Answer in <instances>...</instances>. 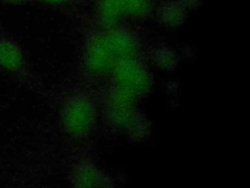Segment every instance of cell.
<instances>
[{"label": "cell", "instance_id": "14", "mask_svg": "<svg viewBox=\"0 0 250 188\" xmlns=\"http://www.w3.org/2000/svg\"><path fill=\"white\" fill-rule=\"evenodd\" d=\"M150 1H152V2H155V0H150Z\"/></svg>", "mask_w": 250, "mask_h": 188}, {"label": "cell", "instance_id": "5", "mask_svg": "<svg viewBox=\"0 0 250 188\" xmlns=\"http://www.w3.org/2000/svg\"><path fill=\"white\" fill-rule=\"evenodd\" d=\"M104 83L141 101L152 89L153 74L145 54L138 55L121 61Z\"/></svg>", "mask_w": 250, "mask_h": 188}, {"label": "cell", "instance_id": "11", "mask_svg": "<svg viewBox=\"0 0 250 188\" xmlns=\"http://www.w3.org/2000/svg\"><path fill=\"white\" fill-rule=\"evenodd\" d=\"M33 0H0V3L9 7H21L27 4H31Z\"/></svg>", "mask_w": 250, "mask_h": 188}, {"label": "cell", "instance_id": "2", "mask_svg": "<svg viewBox=\"0 0 250 188\" xmlns=\"http://www.w3.org/2000/svg\"><path fill=\"white\" fill-rule=\"evenodd\" d=\"M95 92L99 116L108 131L132 141H141L150 134L152 124L141 110L138 99L105 83Z\"/></svg>", "mask_w": 250, "mask_h": 188}, {"label": "cell", "instance_id": "3", "mask_svg": "<svg viewBox=\"0 0 250 188\" xmlns=\"http://www.w3.org/2000/svg\"><path fill=\"white\" fill-rule=\"evenodd\" d=\"M58 115L60 127L65 137L76 144L88 141L99 118L95 90L82 85L65 89L58 98Z\"/></svg>", "mask_w": 250, "mask_h": 188}, {"label": "cell", "instance_id": "8", "mask_svg": "<svg viewBox=\"0 0 250 188\" xmlns=\"http://www.w3.org/2000/svg\"><path fill=\"white\" fill-rule=\"evenodd\" d=\"M188 11L177 0H164L155 10V18L162 26L166 28H176L182 25Z\"/></svg>", "mask_w": 250, "mask_h": 188}, {"label": "cell", "instance_id": "9", "mask_svg": "<svg viewBox=\"0 0 250 188\" xmlns=\"http://www.w3.org/2000/svg\"><path fill=\"white\" fill-rule=\"evenodd\" d=\"M145 56L152 62L157 68L163 70H174L178 65V55L169 45L158 43L151 46H146Z\"/></svg>", "mask_w": 250, "mask_h": 188}, {"label": "cell", "instance_id": "13", "mask_svg": "<svg viewBox=\"0 0 250 188\" xmlns=\"http://www.w3.org/2000/svg\"><path fill=\"white\" fill-rule=\"evenodd\" d=\"M3 31H4V30H3V29H2V27H1V25H0V34H1V33H2V32H3Z\"/></svg>", "mask_w": 250, "mask_h": 188}, {"label": "cell", "instance_id": "4", "mask_svg": "<svg viewBox=\"0 0 250 188\" xmlns=\"http://www.w3.org/2000/svg\"><path fill=\"white\" fill-rule=\"evenodd\" d=\"M0 70L20 86L37 95L49 97L48 89L21 43L5 31L0 34Z\"/></svg>", "mask_w": 250, "mask_h": 188}, {"label": "cell", "instance_id": "12", "mask_svg": "<svg viewBox=\"0 0 250 188\" xmlns=\"http://www.w3.org/2000/svg\"><path fill=\"white\" fill-rule=\"evenodd\" d=\"M184 8H186L188 12L196 9L200 4L201 0H177Z\"/></svg>", "mask_w": 250, "mask_h": 188}, {"label": "cell", "instance_id": "7", "mask_svg": "<svg viewBox=\"0 0 250 188\" xmlns=\"http://www.w3.org/2000/svg\"><path fill=\"white\" fill-rule=\"evenodd\" d=\"M67 180L73 187H114L116 179L86 153H76L70 161Z\"/></svg>", "mask_w": 250, "mask_h": 188}, {"label": "cell", "instance_id": "1", "mask_svg": "<svg viewBox=\"0 0 250 188\" xmlns=\"http://www.w3.org/2000/svg\"><path fill=\"white\" fill-rule=\"evenodd\" d=\"M146 40L134 24L101 26L91 19L82 29V43L77 68L79 85L97 89L123 60L144 55Z\"/></svg>", "mask_w": 250, "mask_h": 188}, {"label": "cell", "instance_id": "10", "mask_svg": "<svg viewBox=\"0 0 250 188\" xmlns=\"http://www.w3.org/2000/svg\"><path fill=\"white\" fill-rule=\"evenodd\" d=\"M76 2L77 0H33L32 3L50 8L65 9L74 5Z\"/></svg>", "mask_w": 250, "mask_h": 188}, {"label": "cell", "instance_id": "6", "mask_svg": "<svg viewBox=\"0 0 250 188\" xmlns=\"http://www.w3.org/2000/svg\"><path fill=\"white\" fill-rule=\"evenodd\" d=\"M150 0H93L92 21L101 26L141 23L153 13Z\"/></svg>", "mask_w": 250, "mask_h": 188}]
</instances>
